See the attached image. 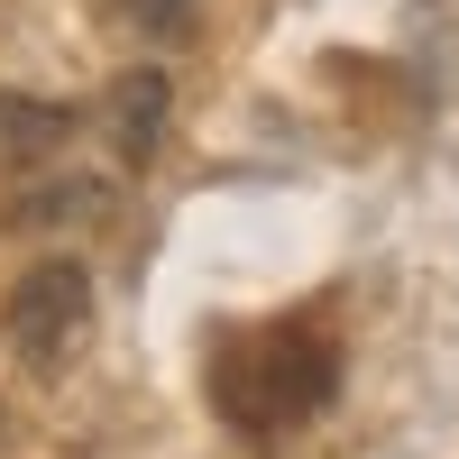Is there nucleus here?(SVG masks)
Returning a JSON list of instances; mask_svg holds the SVG:
<instances>
[{
    "mask_svg": "<svg viewBox=\"0 0 459 459\" xmlns=\"http://www.w3.org/2000/svg\"><path fill=\"white\" fill-rule=\"evenodd\" d=\"M166 74L157 65H138V74H120V83H110V101H101V120H110V147H120L129 166H147L157 157V129H166Z\"/></svg>",
    "mask_w": 459,
    "mask_h": 459,
    "instance_id": "7ed1b4c3",
    "label": "nucleus"
},
{
    "mask_svg": "<svg viewBox=\"0 0 459 459\" xmlns=\"http://www.w3.org/2000/svg\"><path fill=\"white\" fill-rule=\"evenodd\" d=\"M0 331H10V350L28 368H65L92 331V266L83 257H37L10 285V303H0Z\"/></svg>",
    "mask_w": 459,
    "mask_h": 459,
    "instance_id": "f257e3e1",
    "label": "nucleus"
},
{
    "mask_svg": "<svg viewBox=\"0 0 459 459\" xmlns=\"http://www.w3.org/2000/svg\"><path fill=\"white\" fill-rule=\"evenodd\" d=\"M120 19L147 37V47H184L203 28V0H120Z\"/></svg>",
    "mask_w": 459,
    "mask_h": 459,
    "instance_id": "39448f33",
    "label": "nucleus"
},
{
    "mask_svg": "<svg viewBox=\"0 0 459 459\" xmlns=\"http://www.w3.org/2000/svg\"><path fill=\"white\" fill-rule=\"evenodd\" d=\"M65 138H74V110H65V101H37V92H10V83H0V175L56 166Z\"/></svg>",
    "mask_w": 459,
    "mask_h": 459,
    "instance_id": "f03ea898",
    "label": "nucleus"
},
{
    "mask_svg": "<svg viewBox=\"0 0 459 459\" xmlns=\"http://www.w3.org/2000/svg\"><path fill=\"white\" fill-rule=\"evenodd\" d=\"M110 212V184L101 175H47V184H28V194L0 203V230H65V221H101Z\"/></svg>",
    "mask_w": 459,
    "mask_h": 459,
    "instance_id": "20e7f679",
    "label": "nucleus"
}]
</instances>
